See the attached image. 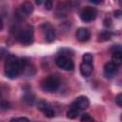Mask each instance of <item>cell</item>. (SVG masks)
I'll use <instances>...</instances> for the list:
<instances>
[{
  "mask_svg": "<svg viewBox=\"0 0 122 122\" xmlns=\"http://www.w3.org/2000/svg\"><path fill=\"white\" fill-rule=\"evenodd\" d=\"M4 71H5V74L7 77H9L10 79L16 78L21 73L20 59L15 55L9 54L5 60Z\"/></svg>",
  "mask_w": 122,
  "mask_h": 122,
  "instance_id": "1",
  "label": "cell"
},
{
  "mask_svg": "<svg viewBox=\"0 0 122 122\" xmlns=\"http://www.w3.org/2000/svg\"><path fill=\"white\" fill-rule=\"evenodd\" d=\"M34 34H33V28L30 25L24 27L23 29L19 30L17 33V40L20 44L24 46H29L33 42Z\"/></svg>",
  "mask_w": 122,
  "mask_h": 122,
  "instance_id": "2",
  "label": "cell"
},
{
  "mask_svg": "<svg viewBox=\"0 0 122 122\" xmlns=\"http://www.w3.org/2000/svg\"><path fill=\"white\" fill-rule=\"evenodd\" d=\"M60 85L59 79L55 75H49L41 83V88L46 92H54L58 90Z\"/></svg>",
  "mask_w": 122,
  "mask_h": 122,
  "instance_id": "3",
  "label": "cell"
},
{
  "mask_svg": "<svg viewBox=\"0 0 122 122\" xmlns=\"http://www.w3.org/2000/svg\"><path fill=\"white\" fill-rule=\"evenodd\" d=\"M32 11H33V5H32V3L27 1V2H24V3L21 5V7L16 10L15 15H16V17H17L18 19L24 20V19L27 18Z\"/></svg>",
  "mask_w": 122,
  "mask_h": 122,
  "instance_id": "4",
  "label": "cell"
},
{
  "mask_svg": "<svg viewBox=\"0 0 122 122\" xmlns=\"http://www.w3.org/2000/svg\"><path fill=\"white\" fill-rule=\"evenodd\" d=\"M55 64L57 65V67H59L60 69H63L65 71H72L74 68L72 60L70 57L65 56V55L57 56L55 59Z\"/></svg>",
  "mask_w": 122,
  "mask_h": 122,
  "instance_id": "5",
  "label": "cell"
},
{
  "mask_svg": "<svg viewBox=\"0 0 122 122\" xmlns=\"http://www.w3.org/2000/svg\"><path fill=\"white\" fill-rule=\"evenodd\" d=\"M95 17H96V10H95V9H93L92 7H85L80 12L81 20L86 23L93 21L95 19Z\"/></svg>",
  "mask_w": 122,
  "mask_h": 122,
  "instance_id": "6",
  "label": "cell"
},
{
  "mask_svg": "<svg viewBox=\"0 0 122 122\" xmlns=\"http://www.w3.org/2000/svg\"><path fill=\"white\" fill-rule=\"evenodd\" d=\"M90 105V101H89V98L85 95H81V96H78L71 104V108H74L78 111H82V110H86L88 109Z\"/></svg>",
  "mask_w": 122,
  "mask_h": 122,
  "instance_id": "7",
  "label": "cell"
},
{
  "mask_svg": "<svg viewBox=\"0 0 122 122\" xmlns=\"http://www.w3.org/2000/svg\"><path fill=\"white\" fill-rule=\"evenodd\" d=\"M118 66H116L112 62H108L104 66V74L107 78H112L116 75L118 71Z\"/></svg>",
  "mask_w": 122,
  "mask_h": 122,
  "instance_id": "8",
  "label": "cell"
},
{
  "mask_svg": "<svg viewBox=\"0 0 122 122\" xmlns=\"http://www.w3.org/2000/svg\"><path fill=\"white\" fill-rule=\"evenodd\" d=\"M90 36H91L90 30L88 29H86V28H79L76 30V38L80 42L88 41L90 39Z\"/></svg>",
  "mask_w": 122,
  "mask_h": 122,
  "instance_id": "9",
  "label": "cell"
},
{
  "mask_svg": "<svg viewBox=\"0 0 122 122\" xmlns=\"http://www.w3.org/2000/svg\"><path fill=\"white\" fill-rule=\"evenodd\" d=\"M93 71V65L92 63H85L82 62L80 65V72L83 76L85 77H89L92 75Z\"/></svg>",
  "mask_w": 122,
  "mask_h": 122,
  "instance_id": "10",
  "label": "cell"
},
{
  "mask_svg": "<svg viewBox=\"0 0 122 122\" xmlns=\"http://www.w3.org/2000/svg\"><path fill=\"white\" fill-rule=\"evenodd\" d=\"M45 40L49 43H51L55 39V30L51 27L50 25H47V28L45 29Z\"/></svg>",
  "mask_w": 122,
  "mask_h": 122,
  "instance_id": "11",
  "label": "cell"
},
{
  "mask_svg": "<svg viewBox=\"0 0 122 122\" xmlns=\"http://www.w3.org/2000/svg\"><path fill=\"white\" fill-rule=\"evenodd\" d=\"M112 62L114 63L116 66H120L122 64V51H112Z\"/></svg>",
  "mask_w": 122,
  "mask_h": 122,
  "instance_id": "12",
  "label": "cell"
},
{
  "mask_svg": "<svg viewBox=\"0 0 122 122\" xmlns=\"http://www.w3.org/2000/svg\"><path fill=\"white\" fill-rule=\"evenodd\" d=\"M79 112H80V111H78V110H76V109H74V108H71V109L67 112V117L70 118V119H74V118H76V117L78 116Z\"/></svg>",
  "mask_w": 122,
  "mask_h": 122,
  "instance_id": "13",
  "label": "cell"
},
{
  "mask_svg": "<svg viewBox=\"0 0 122 122\" xmlns=\"http://www.w3.org/2000/svg\"><path fill=\"white\" fill-rule=\"evenodd\" d=\"M111 36H112V33L109 31V30H105L103 32L100 33V35L98 36L99 40L100 41H108L111 39Z\"/></svg>",
  "mask_w": 122,
  "mask_h": 122,
  "instance_id": "14",
  "label": "cell"
},
{
  "mask_svg": "<svg viewBox=\"0 0 122 122\" xmlns=\"http://www.w3.org/2000/svg\"><path fill=\"white\" fill-rule=\"evenodd\" d=\"M80 122H96V121L89 113H84L80 118Z\"/></svg>",
  "mask_w": 122,
  "mask_h": 122,
  "instance_id": "15",
  "label": "cell"
},
{
  "mask_svg": "<svg viewBox=\"0 0 122 122\" xmlns=\"http://www.w3.org/2000/svg\"><path fill=\"white\" fill-rule=\"evenodd\" d=\"M50 106H49V104L46 102V101H44V100H39L38 102H37V108L40 110V111H42V112H44L47 108H49Z\"/></svg>",
  "mask_w": 122,
  "mask_h": 122,
  "instance_id": "16",
  "label": "cell"
},
{
  "mask_svg": "<svg viewBox=\"0 0 122 122\" xmlns=\"http://www.w3.org/2000/svg\"><path fill=\"white\" fill-rule=\"evenodd\" d=\"M92 59H93L92 54L90 53V52L85 53V54L83 55V57H82V60H83V62H85V63H92Z\"/></svg>",
  "mask_w": 122,
  "mask_h": 122,
  "instance_id": "17",
  "label": "cell"
},
{
  "mask_svg": "<svg viewBox=\"0 0 122 122\" xmlns=\"http://www.w3.org/2000/svg\"><path fill=\"white\" fill-rule=\"evenodd\" d=\"M43 112H44V114H45L47 117H50V118H51V117H53V116L55 115L54 111H53V110H52L51 107L47 108V109H46V110H45Z\"/></svg>",
  "mask_w": 122,
  "mask_h": 122,
  "instance_id": "18",
  "label": "cell"
},
{
  "mask_svg": "<svg viewBox=\"0 0 122 122\" xmlns=\"http://www.w3.org/2000/svg\"><path fill=\"white\" fill-rule=\"evenodd\" d=\"M24 100L28 103V104H32L33 103V101H34V96L31 94V93H28V94H26L25 96H24Z\"/></svg>",
  "mask_w": 122,
  "mask_h": 122,
  "instance_id": "19",
  "label": "cell"
},
{
  "mask_svg": "<svg viewBox=\"0 0 122 122\" xmlns=\"http://www.w3.org/2000/svg\"><path fill=\"white\" fill-rule=\"evenodd\" d=\"M10 122H30V120L27 117L22 116V117H14V118H11L10 120Z\"/></svg>",
  "mask_w": 122,
  "mask_h": 122,
  "instance_id": "20",
  "label": "cell"
},
{
  "mask_svg": "<svg viewBox=\"0 0 122 122\" xmlns=\"http://www.w3.org/2000/svg\"><path fill=\"white\" fill-rule=\"evenodd\" d=\"M44 6H45V9L48 10H51L52 9V6H53V3L51 0H48L44 3Z\"/></svg>",
  "mask_w": 122,
  "mask_h": 122,
  "instance_id": "21",
  "label": "cell"
},
{
  "mask_svg": "<svg viewBox=\"0 0 122 122\" xmlns=\"http://www.w3.org/2000/svg\"><path fill=\"white\" fill-rule=\"evenodd\" d=\"M114 101H115V103H116L119 107H121V106H122V94H121V93L117 94V95L115 96Z\"/></svg>",
  "mask_w": 122,
  "mask_h": 122,
  "instance_id": "22",
  "label": "cell"
},
{
  "mask_svg": "<svg viewBox=\"0 0 122 122\" xmlns=\"http://www.w3.org/2000/svg\"><path fill=\"white\" fill-rule=\"evenodd\" d=\"M113 14H114V17L118 18V17H120V15L122 14V12H121V10H114Z\"/></svg>",
  "mask_w": 122,
  "mask_h": 122,
  "instance_id": "23",
  "label": "cell"
},
{
  "mask_svg": "<svg viewBox=\"0 0 122 122\" xmlns=\"http://www.w3.org/2000/svg\"><path fill=\"white\" fill-rule=\"evenodd\" d=\"M3 27H4V24H3V20H2V18H1V16H0V31L3 30Z\"/></svg>",
  "mask_w": 122,
  "mask_h": 122,
  "instance_id": "24",
  "label": "cell"
},
{
  "mask_svg": "<svg viewBox=\"0 0 122 122\" xmlns=\"http://www.w3.org/2000/svg\"><path fill=\"white\" fill-rule=\"evenodd\" d=\"M35 3H36V4H37V5H41V4H42V3H43V2H42V1H36V2H35Z\"/></svg>",
  "mask_w": 122,
  "mask_h": 122,
  "instance_id": "25",
  "label": "cell"
},
{
  "mask_svg": "<svg viewBox=\"0 0 122 122\" xmlns=\"http://www.w3.org/2000/svg\"><path fill=\"white\" fill-rule=\"evenodd\" d=\"M0 96H1V91H0Z\"/></svg>",
  "mask_w": 122,
  "mask_h": 122,
  "instance_id": "26",
  "label": "cell"
}]
</instances>
